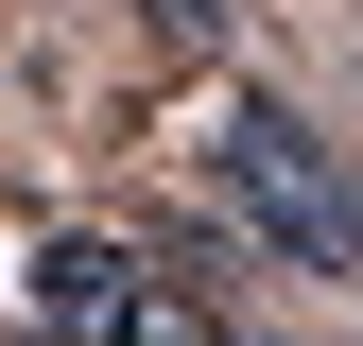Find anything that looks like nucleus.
Returning a JSON list of instances; mask_svg holds the SVG:
<instances>
[{
  "instance_id": "f257e3e1",
  "label": "nucleus",
  "mask_w": 363,
  "mask_h": 346,
  "mask_svg": "<svg viewBox=\"0 0 363 346\" xmlns=\"http://www.w3.org/2000/svg\"><path fill=\"white\" fill-rule=\"evenodd\" d=\"M225 191H242L259 225L311 260V277H363V191L329 173V139H311V121H277V104H225Z\"/></svg>"
},
{
  "instance_id": "f03ea898",
  "label": "nucleus",
  "mask_w": 363,
  "mask_h": 346,
  "mask_svg": "<svg viewBox=\"0 0 363 346\" xmlns=\"http://www.w3.org/2000/svg\"><path fill=\"white\" fill-rule=\"evenodd\" d=\"M35 312H69V329H191V294H139L121 242H52L35 260Z\"/></svg>"
}]
</instances>
